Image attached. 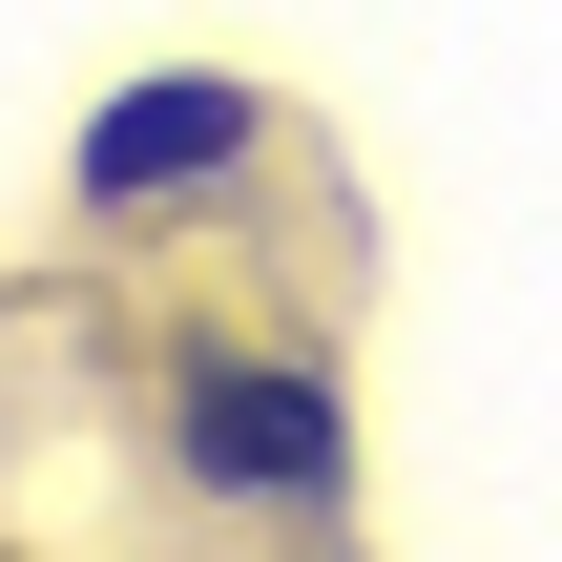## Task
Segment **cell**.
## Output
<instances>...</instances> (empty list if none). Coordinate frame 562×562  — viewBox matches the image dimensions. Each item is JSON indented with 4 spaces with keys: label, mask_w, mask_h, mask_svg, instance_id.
<instances>
[{
    "label": "cell",
    "mask_w": 562,
    "mask_h": 562,
    "mask_svg": "<svg viewBox=\"0 0 562 562\" xmlns=\"http://www.w3.org/2000/svg\"><path fill=\"white\" fill-rule=\"evenodd\" d=\"M188 459L250 480V501H334V396L271 375V355H188Z\"/></svg>",
    "instance_id": "2"
},
{
    "label": "cell",
    "mask_w": 562,
    "mask_h": 562,
    "mask_svg": "<svg viewBox=\"0 0 562 562\" xmlns=\"http://www.w3.org/2000/svg\"><path fill=\"white\" fill-rule=\"evenodd\" d=\"M229 167H250V83L229 63H167V83H125L83 125V209H167V188H229Z\"/></svg>",
    "instance_id": "1"
}]
</instances>
